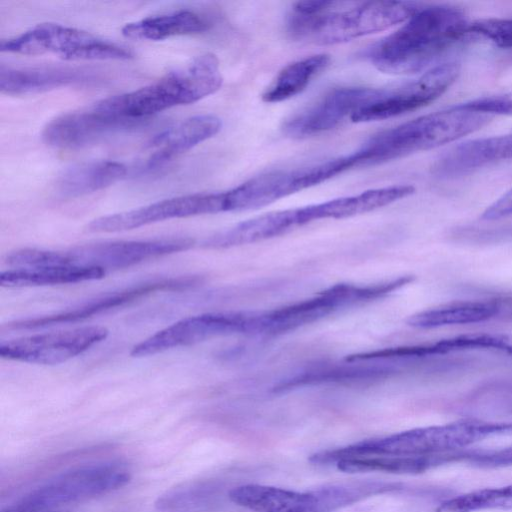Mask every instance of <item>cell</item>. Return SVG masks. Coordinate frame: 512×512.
Listing matches in <instances>:
<instances>
[{
    "mask_svg": "<svg viewBox=\"0 0 512 512\" xmlns=\"http://www.w3.org/2000/svg\"><path fill=\"white\" fill-rule=\"evenodd\" d=\"M420 7L402 1H300L288 16L287 31L298 42L334 45L403 23Z\"/></svg>",
    "mask_w": 512,
    "mask_h": 512,
    "instance_id": "obj_1",
    "label": "cell"
},
{
    "mask_svg": "<svg viewBox=\"0 0 512 512\" xmlns=\"http://www.w3.org/2000/svg\"><path fill=\"white\" fill-rule=\"evenodd\" d=\"M468 26L464 11L455 6H421L400 28L373 45L367 58L385 73L419 72L470 35Z\"/></svg>",
    "mask_w": 512,
    "mask_h": 512,
    "instance_id": "obj_2",
    "label": "cell"
},
{
    "mask_svg": "<svg viewBox=\"0 0 512 512\" xmlns=\"http://www.w3.org/2000/svg\"><path fill=\"white\" fill-rule=\"evenodd\" d=\"M222 83L218 58L204 53L149 85L103 99L93 108L108 115L145 121L171 107L197 102L215 93Z\"/></svg>",
    "mask_w": 512,
    "mask_h": 512,
    "instance_id": "obj_3",
    "label": "cell"
},
{
    "mask_svg": "<svg viewBox=\"0 0 512 512\" xmlns=\"http://www.w3.org/2000/svg\"><path fill=\"white\" fill-rule=\"evenodd\" d=\"M491 115L454 106L426 114L370 137L352 152L355 167L373 166L426 151L479 130Z\"/></svg>",
    "mask_w": 512,
    "mask_h": 512,
    "instance_id": "obj_4",
    "label": "cell"
},
{
    "mask_svg": "<svg viewBox=\"0 0 512 512\" xmlns=\"http://www.w3.org/2000/svg\"><path fill=\"white\" fill-rule=\"evenodd\" d=\"M512 433V422L463 419L414 428L389 436L360 441L335 449L337 458L362 456H421L463 450L495 435Z\"/></svg>",
    "mask_w": 512,
    "mask_h": 512,
    "instance_id": "obj_5",
    "label": "cell"
},
{
    "mask_svg": "<svg viewBox=\"0 0 512 512\" xmlns=\"http://www.w3.org/2000/svg\"><path fill=\"white\" fill-rule=\"evenodd\" d=\"M413 279L408 275L373 285L336 284L309 299L270 311L252 312L249 334L273 336L292 331L342 309L383 298Z\"/></svg>",
    "mask_w": 512,
    "mask_h": 512,
    "instance_id": "obj_6",
    "label": "cell"
},
{
    "mask_svg": "<svg viewBox=\"0 0 512 512\" xmlns=\"http://www.w3.org/2000/svg\"><path fill=\"white\" fill-rule=\"evenodd\" d=\"M130 480L129 470L119 463L88 464L54 476L12 501L1 512H45L113 492Z\"/></svg>",
    "mask_w": 512,
    "mask_h": 512,
    "instance_id": "obj_7",
    "label": "cell"
},
{
    "mask_svg": "<svg viewBox=\"0 0 512 512\" xmlns=\"http://www.w3.org/2000/svg\"><path fill=\"white\" fill-rule=\"evenodd\" d=\"M0 50L22 55L51 53L72 61L127 60L133 57L127 47L57 23H41L18 36L2 39Z\"/></svg>",
    "mask_w": 512,
    "mask_h": 512,
    "instance_id": "obj_8",
    "label": "cell"
},
{
    "mask_svg": "<svg viewBox=\"0 0 512 512\" xmlns=\"http://www.w3.org/2000/svg\"><path fill=\"white\" fill-rule=\"evenodd\" d=\"M194 244L191 238L103 241L84 244L68 250H45L40 254L41 266H77L100 268L108 272L134 266L147 260L186 251Z\"/></svg>",
    "mask_w": 512,
    "mask_h": 512,
    "instance_id": "obj_9",
    "label": "cell"
},
{
    "mask_svg": "<svg viewBox=\"0 0 512 512\" xmlns=\"http://www.w3.org/2000/svg\"><path fill=\"white\" fill-rule=\"evenodd\" d=\"M459 71L456 63L435 65L412 81L394 89H384L378 99L359 109L351 117V121H379L426 106L449 89L456 81Z\"/></svg>",
    "mask_w": 512,
    "mask_h": 512,
    "instance_id": "obj_10",
    "label": "cell"
},
{
    "mask_svg": "<svg viewBox=\"0 0 512 512\" xmlns=\"http://www.w3.org/2000/svg\"><path fill=\"white\" fill-rule=\"evenodd\" d=\"M108 333L103 326H84L2 341L0 356L32 364L56 365L105 340Z\"/></svg>",
    "mask_w": 512,
    "mask_h": 512,
    "instance_id": "obj_11",
    "label": "cell"
},
{
    "mask_svg": "<svg viewBox=\"0 0 512 512\" xmlns=\"http://www.w3.org/2000/svg\"><path fill=\"white\" fill-rule=\"evenodd\" d=\"M220 212H225L223 192L196 193L96 218L86 230L91 233L121 232L165 220Z\"/></svg>",
    "mask_w": 512,
    "mask_h": 512,
    "instance_id": "obj_12",
    "label": "cell"
},
{
    "mask_svg": "<svg viewBox=\"0 0 512 512\" xmlns=\"http://www.w3.org/2000/svg\"><path fill=\"white\" fill-rule=\"evenodd\" d=\"M249 312H217L190 316L134 345L132 357L141 358L231 334H247Z\"/></svg>",
    "mask_w": 512,
    "mask_h": 512,
    "instance_id": "obj_13",
    "label": "cell"
},
{
    "mask_svg": "<svg viewBox=\"0 0 512 512\" xmlns=\"http://www.w3.org/2000/svg\"><path fill=\"white\" fill-rule=\"evenodd\" d=\"M383 91L368 87L333 89L312 106L287 119L282 131L293 139L325 133L351 120L359 109L378 99Z\"/></svg>",
    "mask_w": 512,
    "mask_h": 512,
    "instance_id": "obj_14",
    "label": "cell"
},
{
    "mask_svg": "<svg viewBox=\"0 0 512 512\" xmlns=\"http://www.w3.org/2000/svg\"><path fill=\"white\" fill-rule=\"evenodd\" d=\"M198 281L199 279L194 276H182L145 282L131 288L96 297L60 313L9 322L2 329L11 331L32 330L59 324L75 323L125 305L156 291L184 289L193 286Z\"/></svg>",
    "mask_w": 512,
    "mask_h": 512,
    "instance_id": "obj_15",
    "label": "cell"
},
{
    "mask_svg": "<svg viewBox=\"0 0 512 512\" xmlns=\"http://www.w3.org/2000/svg\"><path fill=\"white\" fill-rule=\"evenodd\" d=\"M143 122L108 115L92 108L56 117L45 126L42 137L46 144L54 148L79 149L136 128Z\"/></svg>",
    "mask_w": 512,
    "mask_h": 512,
    "instance_id": "obj_16",
    "label": "cell"
},
{
    "mask_svg": "<svg viewBox=\"0 0 512 512\" xmlns=\"http://www.w3.org/2000/svg\"><path fill=\"white\" fill-rule=\"evenodd\" d=\"M512 158V134L466 141L442 154L433 173L442 178L468 174L486 165Z\"/></svg>",
    "mask_w": 512,
    "mask_h": 512,
    "instance_id": "obj_17",
    "label": "cell"
},
{
    "mask_svg": "<svg viewBox=\"0 0 512 512\" xmlns=\"http://www.w3.org/2000/svg\"><path fill=\"white\" fill-rule=\"evenodd\" d=\"M95 79L94 71L80 67L41 66L12 68L1 66L0 90L7 95L45 92L83 84Z\"/></svg>",
    "mask_w": 512,
    "mask_h": 512,
    "instance_id": "obj_18",
    "label": "cell"
},
{
    "mask_svg": "<svg viewBox=\"0 0 512 512\" xmlns=\"http://www.w3.org/2000/svg\"><path fill=\"white\" fill-rule=\"evenodd\" d=\"M221 129V121L211 114L185 119L155 135L149 142L152 150L147 165L161 166L196 145L210 139Z\"/></svg>",
    "mask_w": 512,
    "mask_h": 512,
    "instance_id": "obj_19",
    "label": "cell"
},
{
    "mask_svg": "<svg viewBox=\"0 0 512 512\" xmlns=\"http://www.w3.org/2000/svg\"><path fill=\"white\" fill-rule=\"evenodd\" d=\"M295 176V169L272 171L225 191V212L257 209L299 192Z\"/></svg>",
    "mask_w": 512,
    "mask_h": 512,
    "instance_id": "obj_20",
    "label": "cell"
},
{
    "mask_svg": "<svg viewBox=\"0 0 512 512\" xmlns=\"http://www.w3.org/2000/svg\"><path fill=\"white\" fill-rule=\"evenodd\" d=\"M301 227L297 208L269 212L243 221L207 238V248H228L254 243L288 233Z\"/></svg>",
    "mask_w": 512,
    "mask_h": 512,
    "instance_id": "obj_21",
    "label": "cell"
},
{
    "mask_svg": "<svg viewBox=\"0 0 512 512\" xmlns=\"http://www.w3.org/2000/svg\"><path fill=\"white\" fill-rule=\"evenodd\" d=\"M228 496L233 503L254 512H317L314 490L246 484L233 488Z\"/></svg>",
    "mask_w": 512,
    "mask_h": 512,
    "instance_id": "obj_22",
    "label": "cell"
},
{
    "mask_svg": "<svg viewBox=\"0 0 512 512\" xmlns=\"http://www.w3.org/2000/svg\"><path fill=\"white\" fill-rule=\"evenodd\" d=\"M468 450L421 456H362L342 458L333 463L343 472H387L416 474L453 462L466 461Z\"/></svg>",
    "mask_w": 512,
    "mask_h": 512,
    "instance_id": "obj_23",
    "label": "cell"
},
{
    "mask_svg": "<svg viewBox=\"0 0 512 512\" xmlns=\"http://www.w3.org/2000/svg\"><path fill=\"white\" fill-rule=\"evenodd\" d=\"M126 174L127 167L117 161L85 162L65 170L59 176L56 187L65 197H79L109 187Z\"/></svg>",
    "mask_w": 512,
    "mask_h": 512,
    "instance_id": "obj_24",
    "label": "cell"
},
{
    "mask_svg": "<svg viewBox=\"0 0 512 512\" xmlns=\"http://www.w3.org/2000/svg\"><path fill=\"white\" fill-rule=\"evenodd\" d=\"M106 273L100 268L77 266L13 268L0 273V285L6 288H22L73 284L101 279Z\"/></svg>",
    "mask_w": 512,
    "mask_h": 512,
    "instance_id": "obj_25",
    "label": "cell"
},
{
    "mask_svg": "<svg viewBox=\"0 0 512 512\" xmlns=\"http://www.w3.org/2000/svg\"><path fill=\"white\" fill-rule=\"evenodd\" d=\"M208 28L207 22L190 10L151 16L127 23L122 34L131 39L163 40L172 36L200 33Z\"/></svg>",
    "mask_w": 512,
    "mask_h": 512,
    "instance_id": "obj_26",
    "label": "cell"
},
{
    "mask_svg": "<svg viewBox=\"0 0 512 512\" xmlns=\"http://www.w3.org/2000/svg\"><path fill=\"white\" fill-rule=\"evenodd\" d=\"M500 304L494 300L458 301L411 315L407 323L416 328H436L488 320L498 314Z\"/></svg>",
    "mask_w": 512,
    "mask_h": 512,
    "instance_id": "obj_27",
    "label": "cell"
},
{
    "mask_svg": "<svg viewBox=\"0 0 512 512\" xmlns=\"http://www.w3.org/2000/svg\"><path fill=\"white\" fill-rule=\"evenodd\" d=\"M330 63L328 54H316L285 66L262 94L266 103H278L301 93Z\"/></svg>",
    "mask_w": 512,
    "mask_h": 512,
    "instance_id": "obj_28",
    "label": "cell"
},
{
    "mask_svg": "<svg viewBox=\"0 0 512 512\" xmlns=\"http://www.w3.org/2000/svg\"><path fill=\"white\" fill-rule=\"evenodd\" d=\"M512 510V485L484 488L442 501L437 512Z\"/></svg>",
    "mask_w": 512,
    "mask_h": 512,
    "instance_id": "obj_29",
    "label": "cell"
},
{
    "mask_svg": "<svg viewBox=\"0 0 512 512\" xmlns=\"http://www.w3.org/2000/svg\"><path fill=\"white\" fill-rule=\"evenodd\" d=\"M208 489V486L197 482L183 483L160 495L155 507L162 512L197 511L209 498Z\"/></svg>",
    "mask_w": 512,
    "mask_h": 512,
    "instance_id": "obj_30",
    "label": "cell"
},
{
    "mask_svg": "<svg viewBox=\"0 0 512 512\" xmlns=\"http://www.w3.org/2000/svg\"><path fill=\"white\" fill-rule=\"evenodd\" d=\"M470 34L482 36L501 48H512V18H484L469 22Z\"/></svg>",
    "mask_w": 512,
    "mask_h": 512,
    "instance_id": "obj_31",
    "label": "cell"
},
{
    "mask_svg": "<svg viewBox=\"0 0 512 512\" xmlns=\"http://www.w3.org/2000/svg\"><path fill=\"white\" fill-rule=\"evenodd\" d=\"M458 106L488 115H512V92L477 98Z\"/></svg>",
    "mask_w": 512,
    "mask_h": 512,
    "instance_id": "obj_32",
    "label": "cell"
},
{
    "mask_svg": "<svg viewBox=\"0 0 512 512\" xmlns=\"http://www.w3.org/2000/svg\"><path fill=\"white\" fill-rule=\"evenodd\" d=\"M467 462L481 468L512 465V446L493 450H471Z\"/></svg>",
    "mask_w": 512,
    "mask_h": 512,
    "instance_id": "obj_33",
    "label": "cell"
},
{
    "mask_svg": "<svg viewBox=\"0 0 512 512\" xmlns=\"http://www.w3.org/2000/svg\"><path fill=\"white\" fill-rule=\"evenodd\" d=\"M510 215H512V188L487 207L481 218L492 221Z\"/></svg>",
    "mask_w": 512,
    "mask_h": 512,
    "instance_id": "obj_34",
    "label": "cell"
},
{
    "mask_svg": "<svg viewBox=\"0 0 512 512\" xmlns=\"http://www.w3.org/2000/svg\"><path fill=\"white\" fill-rule=\"evenodd\" d=\"M511 356H512V353H511Z\"/></svg>",
    "mask_w": 512,
    "mask_h": 512,
    "instance_id": "obj_35",
    "label": "cell"
}]
</instances>
